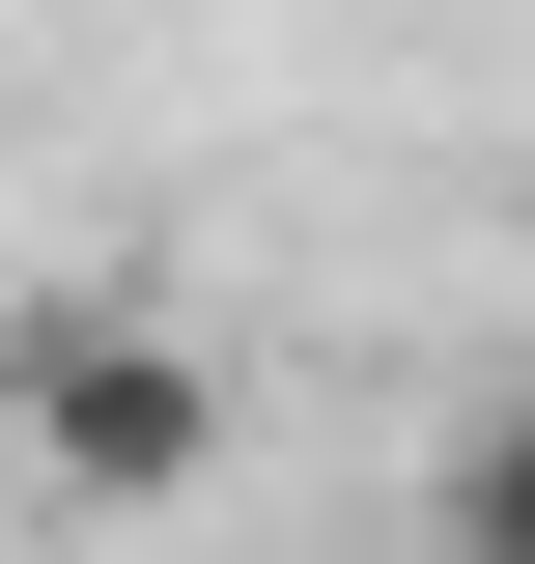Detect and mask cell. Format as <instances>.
<instances>
[{"label":"cell","mask_w":535,"mask_h":564,"mask_svg":"<svg viewBox=\"0 0 535 564\" xmlns=\"http://www.w3.org/2000/svg\"><path fill=\"white\" fill-rule=\"evenodd\" d=\"M423 536H451V564H535V395H507V423H451V480H423Z\"/></svg>","instance_id":"cell-2"},{"label":"cell","mask_w":535,"mask_h":564,"mask_svg":"<svg viewBox=\"0 0 535 564\" xmlns=\"http://www.w3.org/2000/svg\"><path fill=\"white\" fill-rule=\"evenodd\" d=\"M226 339L198 311H141V282H57L29 339H0V452H29V508H85V536H170V508L226 480Z\"/></svg>","instance_id":"cell-1"}]
</instances>
